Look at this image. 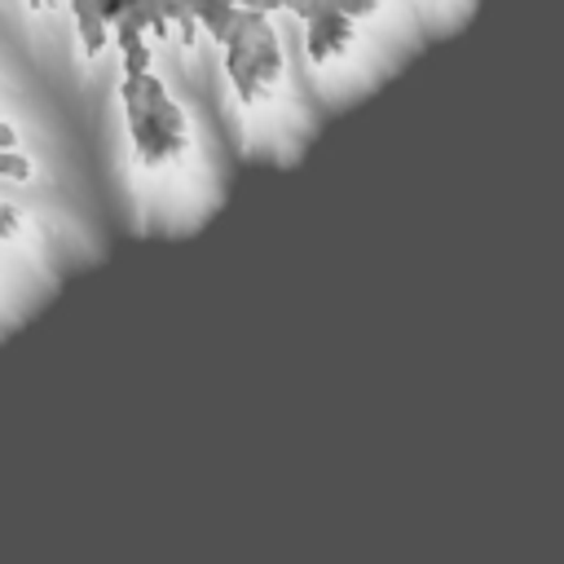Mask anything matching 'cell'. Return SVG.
Instances as JSON below:
<instances>
[{"mask_svg":"<svg viewBox=\"0 0 564 564\" xmlns=\"http://www.w3.org/2000/svg\"><path fill=\"white\" fill-rule=\"evenodd\" d=\"M251 66H256V75L264 79V88L282 75V44H278V35H273L269 22H264L260 31H251Z\"/></svg>","mask_w":564,"mask_h":564,"instance_id":"6da1fadb","label":"cell"},{"mask_svg":"<svg viewBox=\"0 0 564 564\" xmlns=\"http://www.w3.org/2000/svg\"><path fill=\"white\" fill-rule=\"evenodd\" d=\"M150 110H154V119H159V128H163V132L185 137V115H181V106H176V101H167V97H163V101H159V106H150Z\"/></svg>","mask_w":564,"mask_h":564,"instance_id":"7a4b0ae2","label":"cell"},{"mask_svg":"<svg viewBox=\"0 0 564 564\" xmlns=\"http://www.w3.org/2000/svg\"><path fill=\"white\" fill-rule=\"evenodd\" d=\"M0 176H9V181H31V159H22L18 150H0Z\"/></svg>","mask_w":564,"mask_h":564,"instance_id":"3957f363","label":"cell"},{"mask_svg":"<svg viewBox=\"0 0 564 564\" xmlns=\"http://www.w3.org/2000/svg\"><path fill=\"white\" fill-rule=\"evenodd\" d=\"M335 9H339L344 18H352V22H357V18H370V13L379 9V0H335Z\"/></svg>","mask_w":564,"mask_h":564,"instance_id":"277c9868","label":"cell"},{"mask_svg":"<svg viewBox=\"0 0 564 564\" xmlns=\"http://www.w3.org/2000/svg\"><path fill=\"white\" fill-rule=\"evenodd\" d=\"M141 88H145V106H159V101L167 97V88H163L159 75H141Z\"/></svg>","mask_w":564,"mask_h":564,"instance_id":"5b68a950","label":"cell"},{"mask_svg":"<svg viewBox=\"0 0 564 564\" xmlns=\"http://www.w3.org/2000/svg\"><path fill=\"white\" fill-rule=\"evenodd\" d=\"M145 35H150V40H167V35H172V22H167L163 13H154V22H150V31H145Z\"/></svg>","mask_w":564,"mask_h":564,"instance_id":"8992f818","label":"cell"},{"mask_svg":"<svg viewBox=\"0 0 564 564\" xmlns=\"http://www.w3.org/2000/svg\"><path fill=\"white\" fill-rule=\"evenodd\" d=\"M0 150H18V128L0 119Z\"/></svg>","mask_w":564,"mask_h":564,"instance_id":"52a82bcc","label":"cell"}]
</instances>
